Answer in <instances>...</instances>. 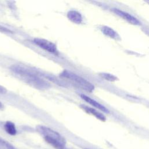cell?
Returning a JSON list of instances; mask_svg holds the SVG:
<instances>
[{"instance_id": "cell-1", "label": "cell", "mask_w": 149, "mask_h": 149, "mask_svg": "<svg viewBox=\"0 0 149 149\" xmlns=\"http://www.w3.org/2000/svg\"><path fill=\"white\" fill-rule=\"evenodd\" d=\"M10 70L19 76L26 83L33 87L41 90L47 89L50 87V84L46 80L39 77L31 70L19 65L10 66Z\"/></svg>"}, {"instance_id": "cell-2", "label": "cell", "mask_w": 149, "mask_h": 149, "mask_svg": "<svg viewBox=\"0 0 149 149\" xmlns=\"http://www.w3.org/2000/svg\"><path fill=\"white\" fill-rule=\"evenodd\" d=\"M37 130L44 137V140L56 149H66V140L55 130L45 126H37Z\"/></svg>"}, {"instance_id": "cell-3", "label": "cell", "mask_w": 149, "mask_h": 149, "mask_svg": "<svg viewBox=\"0 0 149 149\" xmlns=\"http://www.w3.org/2000/svg\"><path fill=\"white\" fill-rule=\"evenodd\" d=\"M60 76L73 81L76 86L86 91L91 93L94 90V86L91 83L70 70H64L61 73Z\"/></svg>"}, {"instance_id": "cell-4", "label": "cell", "mask_w": 149, "mask_h": 149, "mask_svg": "<svg viewBox=\"0 0 149 149\" xmlns=\"http://www.w3.org/2000/svg\"><path fill=\"white\" fill-rule=\"evenodd\" d=\"M33 42L40 48H42L44 50H45L48 52L56 54L58 52L56 45L54 42L50 41L43 38H36L34 39Z\"/></svg>"}, {"instance_id": "cell-5", "label": "cell", "mask_w": 149, "mask_h": 149, "mask_svg": "<svg viewBox=\"0 0 149 149\" xmlns=\"http://www.w3.org/2000/svg\"><path fill=\"white\" fill-rule=\"evenodd\" d=\"M112 10L115 14H116L120 17L123 18V19H125V20H126L127 22H128L129 23L132 24L136 25V26H139L141 24L140 22L136 17H135L134 16H133L130 13H128L126 12H124L122 10H120L119 9H116V8L113 9Z\"/></svg>"}, {"instance_id": "cell-6", "label": "cell", "mask_w": 149, "mask_h": 149, "mask_svg": "<svg viewBox=\"0 0 149 149\" xmlns=\"http://www.w3.org/2000/svg\"><path fill=\"white\" fill-rule=\"evenodd\" d=\"M80 95V97L84 101H85L86 102H87V103H88L89 104H90L93 107L100 109V111H101L104 112H105V113H108L109 112V110L105 107H104V105H102V104H101L100 103H99L97 101L92 99L90 97H88V96H87L85 94H81Z\"/></svg>"}, {"instance_id": "cell-7", "label": "cell", "mask_w": 149, "mask_h": 149, "mask_svg": "<svg viewBox=\"0 0 149 149\" xmlns=\"http://www.w3.org/2000/svg\"><path fill=\"white\" fill-rule=\"evenodd\" d=\"M80 107L85 112H86L87 113H88L90 115H93L94 116H95L98 119H99L101 121H103V122L106 120L105 116L102 113H101V112L97 111L95 109L93 108L90 107H88V106H86L85 105H80Z\"/></svg>"}, {"instance_id": "cell-8", "label": "cell", "mask_w": 149, "mask_h": 149, "mask_svg": "<svg viewBox=\"0 0 149 149\" xmlns=\"http://www.w3.org/2000/svg\"><path fill=\"white\" fill-rule=\"evenodd\" d=\"M67 17L72 22L75 24H81L83 21V17L81 13L76 10H70L67 13Z\"/></svg>"}, {"instance_id": "cell-9", "label": "cell", "mask_w": 149, "mask_h": 149, "mask_svg": "<svg viewBox=\"0 0 149 149\" xmlns=\"http://www.w3.org/2000/svg\"><path fill=\"white\" fill-rule=\"evenodd\" d=\"M101 31L104 35H105L107 37H109L111 38L117 39L119 37L117 33L113 29L108 26H103L101 28Z\"/></svg>"}, {"instance_id": "cell-10", "label": "cell", "mask_w": 149, "mask_h": 149, "mask_svg": "<svg viewBox=\"0 0 149 149\" xmlns=\"http://www.w3.org/2000/svg\"><path fill=\"white\" fill-rule=\"evenodd\" d=\"M4 129L6 132L10 135L15 136L17 133V129L15 126V125L10 121H7L5 123Z\"/></svg>"}, {"instance_id": "cell-11", "label": "cell", "mask_w": 149, "mask_h": 149, "mask_svg": "<svg viewBox=\"0 0 149 149\" xmlns=\"http://www.w3.org/2000/svg\"><path fill=\"white\" fill-rule=\"evenodd\" d=\"M0 149H17L12 144L0 138Z\"/></svg>"}, {"instance_id": "cell-12", "label": "cell", "mask_w": 149, "mask_h": 149, "mask_svg": "<svg viewBox=\"0 0 149 149\" xmlns=\"http://www.w3.org/2000/svg\"><path fill=\"white\" fill-rule=\"evenodd\" d=\"M100 76L102 78L104 79L105 80L109 81H115L118 79L117 77L115 76H114L113 74H111L110 73H100Z\"/></svg>"}, {"instance_id": "cell-13", "label": "cell", "mask_w": 149, "mask_h": 149, "mask_svg": "<svg viewBox=\"0 0 149 149\" xmlns=\"http://www.w3.org/2000/svg\"><path fill=\"white\" fill-rule=\"evenodd\" d=\"M0 31L3 32V33H13V31L9 29L8 28H6L1 25H0Z\"/></svg>"}, {"instance_id": "cell-14", "label": "cell", "mask_w": 149, "mask_h": 149, "mask_svg": "<svg viewBox=\"0 0 149 149\" xmlns=\"http://www.w3.org/2000/svg\"><path fill=\"white\" fill-rule=\"evenodd\" d=\"M6 93H7V90L6 89V88L0 85V94H6Z\"/></svg>"}, {"instance_id": "cell-15", "label": "cell", "mask_w": 149, "mask_h": 149, "mask_svg": "<svg viewBox=\"0 0 149 149\" xmlns=\"http://www.w3.org/2000/svg\"><path fill=\"white\" fill-rule=\"evenodd\" d=\"M144 31L149 36V28H146L144 30Z\"/></svg>"}, {"instance_id": "cell-16", "label": "cell", "mask_w": 149, "mask_h": 149, "mask_svg": "<svg viewBox=\"0 0 149 149\" xmlns=\"http://www.w3.org/2000/svg\"><path fill=\"white\" fill-rule=\"evenodd\" d=\"M4 108V105L0 101V110H2Z\"/></svg>"}, {"instance_id": "cell-17", "label": "cell", "mask_w": 149, "mask_h": 149, "mask_svg": "<svg viewBox=\"0 0 149 149\" xmlns=\"http://www.w3.org/2000/svg\"><path fill=\"white\" fill-rule=\"evenodd\" d=\"M84 149H89V148H84Z\"/></svg>"}, {"instance_id": "cell-18", "label": "cell", "mask_w": 149, "mask_h": 149, "mask_svg": "<svg viewBox=\"0 0 149 149\" xmlns=\"http://www.w3.org/2000/svg\"><path fill=\"white\" fill-rule=\"evenodd\" d=\"M148 3H149V1H148Z\"/></svg>"}]
</instances>
